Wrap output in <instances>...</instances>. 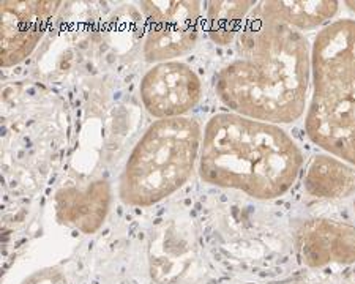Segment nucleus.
Here are the masks:
<instances>
[{"instance_id": "6e6552de", "label": "nucleus", "mask_w": 355, "mask_h": 284, "mask_svg": "<svg viewBox=\"0 0 355 284\" xmlns=\"http://www.w3.org/2000/svg\"><path fill=\"white\" fill-rule=\"evenodd\" d=\"M295 248L310 269L355 263V226L347 221L311 218L295 232Z\"/></svg>"}, {"instance_id": "423d86ee", "label": "nucleus", "mask_w": 355, "mask_h": 284, "mask_svg": "<svg viewBox=\"0 0 355 284\" xmlns=\"http://www.w3.org/2000/svg\"><path fill=\"white\" fill-rule=\"evenodd\" d=\"M141 101L152 117H187L202 98V81L185 62L155 64L141 79Z\"/></svg>"}, {"instance_id": "20e7f679", "label": "nucleus", "mask_w": 355, "mask_h": 284, "mask_svg": "<svg viewBox=\"0 0 355 284\" xmlns=\"http://www.w3.org/2000/svg\"><path fill=\"white\" fill-rule=\"evenodd\" d=\"M202 127L193 117L162 118L131 150L119 181V196L131 207H150L179 191L199 161Z\"/></svg>"}, {"instance_id": "1a4fd4ad", "label": "nucleus", "mask_w": 355, "mask_h": 284, "mask_svg": "<svg viewBox=\"0 0 355 284\" xmlns=\"http://www.w3.org/2000/svg\"><path fill=\"white\" fill-rule=\"evenodd\" d=\"M111 207V185L96 179L83 186H62L55 195L57 217L84 234H94L105 223Z\"/></svg>"}, {"instance_id": "ddd939ff", "label": "nucleus", "mask_w": 355, "mask_h": 284, "mask_svg": "<svg viewBox=\"0 0 355 284\" xmlns=\"http://www.w3.org/2000/svg\"><path fill=\"white\" fill-rule=\"evenodd\" d=\"M22 284H67V281L59 270L46 269L31 275Z\"/></svg>"}, {"instance_id": "4468645a", "label": "nucleus", "mask_w": 355, "mask_h": 284, "mask_svg": "<svg viewBox=\"0 0 355 284\" xmlns=\"http://www.w3.org/2000/svg\"><path fill=\"white\" fill-rule=\"evenodd\" d=\"M346 5H347V7H349V10L355 11V2H346Z\"/></svg>"}, {"instance_id": "39448f33", "label": "nucleus", "mask_w": 355, "mask_h": 284, "mask_svg": "<svg viewBox=\"0 0 355 284\" xmlns=\"http://www.w3.org/2000/svg\"><path fill=\"white\" fill-rule=\"evenodd\" d=\"M141 5L147 22L144 39L147 62H173L196 48L204 28L202 3L196 0H148Z\"/></svg>"}, {"instance_id": "9d476101", "label": "nucleus", "mask_w": 355, "mask_h": 284, "mask_svg": "<svg viewBox=\"0 0 355 284\" xmlns=\"http://www.w3.org/2000/svg\"><path fill=\"white\" fill-rule=\"evenodd\" d=\"M308 195L318 199H345L355 193V166L324 153L308 163L303 177Z\"/></svg>"}, {"instance_id": "7ed1b4c3", "label": "nucleus", "mask_w": 355, "mask_h": 284, "mask_svg": "<svg viewBox=\"0 0 355 284\" xmlns=\"http://www.w3.org/2000/svg\"><path fill=\"white\" fill-rule=\"evenodd\" d=\"M308 138L329 155L355 166V19H336L311 46Z\"/></svg>"}, {"instance_id": "0eeeda50", "label": "nucleus", "mask_w": 355, "mask_h": 284, "mask_svg": "<svg viewBox=\"0 0 355 284\" xmlns=\"http://www.w3.org/2000/svg\"><path fill=\"white\" fill-rule=\"evenodd\" d=\"M62 2H2V65L24 62L38 46Z\"/></svg>"}, {"instance_id": "f8f14e48", "label": "nucleus", "mask_w": 355, "mask_h": 284, "mask_svg": "<svg viewBox=\"0 0 355 284\" xmlns=\"http://www.w3.org/2000/svg\"><path fill=\"white\" fill-rule=\"evenodd\" d=\"M257 2H207L204 18V28L209 38L218 46H229L236 43L251 11Z\"/></svg>"}, {"instance_id": "f03ea898", "label": "nucleus", "mask_w": 355, "mask_h": 284, "mask_svg": "<svg viewBox=\"0 0 355 284\" xmlns=\"http://www.w3.org/2000/svg\"><path fill=\"white\" fill-rule=\"evenodd\" d=\"M303 163L300 147L279 125L218 112L204 127L198 170L216 188L273 201L295 185Z\"/></svg>"}, {"instance_id": "f257e3e1", "label": "nucleus", "mask_w": 355, "mask_h": 284, "mask_svg": "<svg viewBox=\"0 0 355 284\" xmlns=\"http://www.w3.org/2000/svg\"><path fill=\"white\" fill-rule=\"evenodd\" d=\"M311 82V48L302 32L256 7L234 43V55L214 78L229 112L284 125L305 114Z\"/></svg>"}, {"instance_id": "9b49d317", "label": "nucleus", "mask_w": 355, "mask_h": 284, "mask_svg": "<svg viewBox=\"0 0 355 284\" xmlns=\"http://www.w3.org/2000/svg\"><path fill=\"white\" fill-rule=\"evenodd\" d=\"M338 2L324 0V2H262L259 10L267 18L288 26L294 30L305 32L318 28L330 19H334L338 10Z\"/></svg>"}]
</instances>
